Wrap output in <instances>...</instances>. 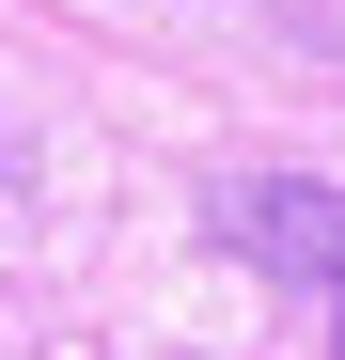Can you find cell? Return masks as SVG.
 I'll return each instance as SVG.
<instances>
[{
  "mask_svg": "<svg viewBox=\"0 0 345 360\" xmlns=\"http://www.w3.org/2000/svg\"><path fill=\"white\" fill-rule=\"evenodd\" d=\"M220 235H236L267 282H314V297H330V360H345V188L251 172V188H220Z\"/></svg>",
  "mask_w": 345,
  "mask_h": 360,
  "instance_id": "6da1fadb",
  "label": "cell"
}]
</instances>
